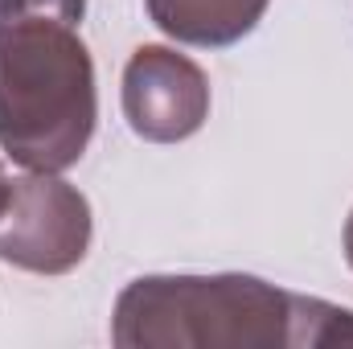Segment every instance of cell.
Segmentation results:
<instances>
[{
    "mask_svg": "<svg viewBox=\"0 0 353 349\" xmlns=\"http://www.w3.org/2000/svg\"><path fill=\"white\" fill-rule=\"evenodd\" d=\"M119 349H325L353 346V308L259 275H140L111 312Z\"/></svg>",
    "mask_w": 353,
    "mask_h": 349,
    "instance_id": "6da1fadb",
    "label": "cell"
},
{
    "mask_svg": "<svg viewBox=\"0 0 353 349\" xmlns=\"http://www.w3.org/2000/svg\"><path fill=\"white\" fill-rule=\"evenodd\" d=\"M87 12V0H0V25L21 21V17H58L79 25Z\"/></svg>",
    "mask_w": 353,
    "mask_h": 349,
    "instance_id": "8992f818",
    "label": "cell"
},
{
    "mask_svg": "<svg viewBox=\"0 0 353 349\" xmlns=\"http://www.w3.org/2000/svg\"><path fill=\"white\" fill-rule=\"evenodd\" d=\"M123 119L148 144H181L210 119L205 70L169 46H140L123 66Z\"/></svg>",
    "mask_w": 353,
    "mask_h": 349,
    "instance_id": "277c9868",
    "label": "cell"
},
{
    "mask_svg": "<svg viewBox=\"0 0 353 349\" xmlns=\"http://www.w3.org/2000/svg\"><path fill=\"white\" fill-rule=\"evenodd\" d=\"M8 185H12V181L4 177V165H0V206H4V197H8Z\"/></svg>",
    "mask_w": 353,
    "mask_h": 349,
    "instance_id": "ba28073f",
    "label": "cell"
},
{
    "mask_svg": "<svg viewBox=\"0 0 353 349\" xmlns=\"http://www.w3.org/2000/svg\"><path fill=\"white\" fill-rule=\"evenodd\" d=\"M94 123V62L79 29L58 17L0 25V148L29 173H62L83 161Z\"/></svg>",
    "mask_w": 353,
    "mask_h": 349,
    "instance_id": "7a4b0ae2",
    "label": "cell"
},
{
    "mask_svg": "<svg viewBox=\"0 0 353 349\" xmlns=\"http://www.w3.org/2000/svg\"><path fill=\"white\" fill-rule=\"evenodd\" d=\"M341 243H345V263L353 267V210H350V218H345V239Z\"/></svg>",
    "mask_w": 353,
    "mask_h": 349,
    "instance_id": "52a82bcc",
    "label": "cell"
},
{
    "mask_svg": "<svg viewBox=\"0 0 353 349\" xmlns=\"http://www.w3.org/2000/svg\"><path fill=\"white\" fill-rule=\"evenodd\" d=\"M152 25L181 46L226 50L255 33L271 0H144Z\"/></svg>",
    "mask_w": 353,
    "mask_h": 349,
    "instance_id": "5b68a950",
    "label": "cell"
},
{
    "mask_svg": "<svg viewBox=\"0 0 353 349\" xmlns=\"http://www.w3.org/2000/svg\"><path fill=\"white\" fill-rule=\"evenodd\" d=\"M90 201L58 173H29L0 206V259L33 275H66L90 251Z\"/></svg>",
    "mask_w": 353,
    "mask_h": 349,
    "instance_id": "3957f363",
    "label": "cell"
}]
</instances>
